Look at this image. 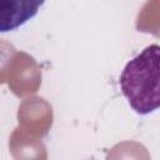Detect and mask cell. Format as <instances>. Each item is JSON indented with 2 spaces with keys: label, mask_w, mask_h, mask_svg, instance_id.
I'll list each match as a JSON object with an SVG mask.
<instances>
[{
  "label": "cell",
  "mask_w": 160,
  "mask_h": 160,
  "mask_svg": "<svg viewBox=\"0 0 160 160\" xmlns=\"http://www.w3.org/2000/svg\"><path fill=\"white\" fill-rule=\"evenodd\" d=\"M45 0H0V32L12 31L32 19Z\"/></svg>",
  "instance_id": "cell-2"
},
{
  "label": "cell",
  "mask_w": 160,
  "mask_h": 160,
  "mask_svg": "<svg viewBox=\"0 0 160 160\" xmlns=\"http://www.w3.org/2000/svg\"><path fill=\"white\" fill-rule=\"evenodd\" d=\"M159 52L158 44L146 46L125 65L120 75L122 95L132 110L140 115L155 111L160 104Z\"/></svg>",
  "instance_id": "cell-1"
}]
</instances>
